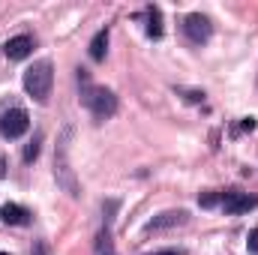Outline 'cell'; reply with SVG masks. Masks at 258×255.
Returning <instances> with one entry per match:
<instances>
[{
  "mask_svg": "<svg viewBox=\"0 0 258 255\" xmlns=\"http://www.w3.org/2000/svg\"><path fill=\"white\" fill-rule=\"evenodd\" d=\"M27 129H30V117H27L24 108H9L0 117V135L3 138H21Z\"/></svg>",
  "mask_w": 258,
  "mask_h": 255,
  "instance_id": "3957f363",
  "label": "cell"
},
{
  "mask_svg": "<svg viewBox=\"0 0 258 255\" xmlns=\"http://www.w3.org/2000/svg\"><path fill=\"white\" fill-rule=\"evenodd\" d=\"M36 156H39V135H36V138H33V141H30V144L24 147V162L30 165V162L36 159Z\"/></svg>",
  "mask_w": 258,
  "mask_h": 255,
  "instance_id": "4fadbf2b",
  "label": "cell"
},
{
  "mask_svg": "<svg viewBox=\"0 0 258 255\" xmlns=\"http://www.w3.org/2000/svg\"><path fill=\"white\" fill-rule=\"evenodd\" d=\"M78 81H84L81 102L90 108V114H93L96 120H108V117H114V114H117V96H114L108 87H90V84H87V75H84V69H81Z\"/></svg>",
  "mask_w": 258,
  "mask_h": 255,
  "instance_id": "6da1fadb",
  "label": "cell"
},
{
  "mask_svg": "<svg viewBox=\"0 0 258 255\" xmlns=\"http://www.w3.org/2000/svg\"><path fill=\"white\" fill-rule=\"evenodd\" d=\"M0 219H3L6 225H27V222H30V213H27L21 204H12V201H9V204L0 207Z\"/></svg>",
  "mask_w": 258,
  "mask_h": 255,
  "instance_id": "ba28073f",
  "label": "cell"
},
{
  "mask_svg": "<svg viewBox=\"0 0 258 255\" xmlns=\"http://www.w3.org/2000/svg\"><path fill=\"white\" fill-rule=\"evenodd\" d=\"M51 84H54V72H51V60H36L24 72V90L36 99L45 102L51 96Z\"/></svg>",
  "mask_w": 258,
  "mask_h": 255,
  "instance_id": "7a4b0ae2",
  "label": "cell"
},
{
  "mask_svg": "<svg viewBox=\"0 0 258 255\" xmlns=\"http://www.w3.org/2000/svg\"><path fill=\"white\" fill-rule=\"evenodd\" d=\"M186 219H189V213H186V210H165V213L153 216V219L144 225V231H165V228H177V225H183Z\"/></svg>",
  "mask_w": 258,
  "mask_h": 255,
  "instance_id": "8992f818",
  "label": "cell"
},
{
  "mask_svg": "<svg viewBox=\"0 0 258 255\" xmlns=\"http://www.w3.org/2000/svg\"><path fill=\"white\" fill-rule=\"evenodd\" d=\"M153 255H183V249H159V252H153Z\"/></svg>",
  "mask_w": 258,
  "mask_h": 255,
  "instance_id": "2e32d148",
  "label": "cell"
},
{
  "mask_svg": "<svg viewBox=\"0 0 258 255\" xmlns=\"http://www.w3.org/2000/svg\"><path fill=\"white\" fill-rule=\"evenodd\" d=\"M147 36L162 39V12H159V6H147Z\"/></svg>",
  "mask_w": 258,
  "mask_h": 255,
  "instance_id": "9c48e42d",
  "label": "cell"
},
{
  "mask_svg": "<svg viewBox=\"0 0 258 255\" xmlns=\"http://www.w3.org/2000/svg\"><path fill=\"white\" fill-rule=\"evenodd\" d=\"M183 33H186V39H189L192 45H201V42H207V39H210L213 24H210V18H207V15L192 12V15H186V18H183Z\"/></svg>",
  "mask_w": 258,
  "mask_h": 255,
  "instance_id": "277c9868",
  "label": "cell"
},
{
  "mask_svg": "<svg viewBox=\"0 0 258 255\" xmlns=\"http://www.w3.org/2000/svg\"><path fill=\"white\" fill-rule=\"evenodd\" d=\"M198 204L201 207H216V204H222V192H204V195H198Z\"/></svg>",
  "mask_w": 258,
  "mask_h": 255,
  "instance_id": "7c38bea8",
  "label": "cell"
},
{
  "mask_svg": "<svg viewBox=\"0 0 258 255\" xmlns=\"http://www.w3.org/2000/svg\"><path fill=\"white\" fill-rule=\"evenodd\" d=\"M96 255H117L114 243H111V222H105L102 231L96 234Z\"/></svg>",
  "mask_w": 258,
  "mask_h": 255,
  "instance_id": "30bf717a",
  "label": "cell"
},
{
  "mask_svg": "<svg viewBox=\"0 0 258 255\" xmlns=\"http://www.w3.org/2000/svg\"><path fill=\"white\" fill-rule=\"evenodd\" d=\"M105 51H108V30H99L90 42V57L99 63V60H105Z\"/></svg>",
  "mask_w": 258,
  "mask_h": 255,
  "instance_id": "8fae6325",
  "label": "cell"
},
{
  "mask_svg": "<svg viewBox=\"0 0 258 255\" xmlns=\"http://www.w3.org/2000/svg\"><path fill=\"white\" fill-rule=\"evenodd\" d=\"M30 255H51V252H48V243H45V240H36Z\"/></svg>",
  "mask_w": 258,
  "mask_h": 255,
  "instance_id": "5bb4252c",
  "label": "cell"
},
{
  "mask_svg": "<svg viewBox=\"0 0 258 255\" xmlns=\"http://www.w3.org/2000/svg\"><path fill=\"white\" fill-rule=\"evenodd\" d=\"M249 252H258V228H252L249 234Z\"/></svg>",
  "mask_w": 258,
  "mask_h": 255,
  "instance_id": "9a60e30c",
  "label": "cell"
},
{
  "mask_svg": "<svg viewBox=\"0 0 258 255\" xmlns=\"http://www.w3.org/2000/svg\"><path fill=\"white\" fill-rule=\"evenodd\" d=\"M30 51H33V36H27V33L12 36V39L3 45V54H6L9 60H24V57H30Z\"/></svg>",
  "mask_w": 258,
  "mask_h": 255,
  "instance_id": "52a82bcc",
  "label": "cell"
},
{
  "mask_svg": "<svg viewBox=\"0 0 258 255\" xmlns=\"http://www.w3.org/2000/svg\"><path fill=\"white\" fill-rule=\"evenodd\" d=\"M0 255H9V252H0Z\"/></svg>",
  "mask_w": 258,
  "mask_h": 255,
  "instance_id": "e0dca14e",
  "label": "cell"
},
{
  "mask_svg": "<svg viewBox=\"0 0 258 255\" xmlns=\"http://www.w3.org/2000/svg\"><path fill=\"white\" fill-rule=\"evenodd\" d=\"M252 207H258V198L255 195H246V192L240 189H228L222 192V210L225 213H246V210H252Z\"/></svg>",
  "mask_w": 258,
  "mask_h": 255,
  "instance_id": "5b68a950",
  "label": "cell"
}]
</instances>
